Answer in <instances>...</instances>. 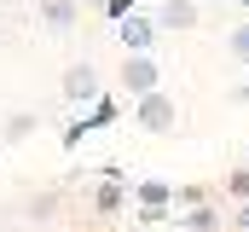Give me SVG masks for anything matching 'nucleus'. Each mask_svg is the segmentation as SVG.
Listing matches in <instances>:
<instances>
[{
    "label": "nucleus",
    "mask_w": 249,
    "mask_h": 232,
    "mask_svg": "<svg viewBox=\"0 0 249 232\" xmlns=\"http://www.w3.org/2000/svg\"><path fill=\"white\" fill-rule=\"evenodd\" d=\"M151 18H157V29H162V35H186V29L203 23V6H197V0H157V6H151Z\"/></svg>",
    "instance_id": "20e7f679"
},
{
    "label": "nucleus",
    "mask_w": 249,
    "mask_h": 232,
    "mask_svg": "<svg viewBox=\"0 0 249 232\" xmlns=\"http://www.w3.org/2000/svg\"><path fill=\"white\" fill-rule=\"evenodd\" d=\"M133 122L145 128V134H174L180 128V99L162 87V93H145V99H133Z\"/></svg>",
    "instance_id": "7ed1b4c3"
},
{
    "label": "nucleus",
    "mask_w": 249,
    "mask_h": 232,
    "mask_svg": "<svg viewBox=\"0 0 249 232\" xmlns=\"http://www.w3.org/2000/svg\"><path fill=\"white\" fill-rule=\"evenodd\" d=\"M127 197H133V192H127V180H116V174H110V180H99V186H93V215H99V221H116Z\"/></svg>",
    "instance_id": "423d86ee"
},
{
    "label": "nucleus",
    "mask_w": 249,
    "mask_h": 232,
    "mask_svg": "<svg viewBox=\"0 0 249 232\" xmlns=\"http://www.w3.org/2000/svg\"><path fill=\"white\" fill-rule=\"evenodd\" d=\"M226 53H232V58L249 70V18H238V23L226 29Z\"/></svg>",
    "instance_id": "9d476101"
},
{
    "label": "nucleus",
    "mask_w": 249,
    "mask_h": 232,
    "mask_svg": "<svg viewBox=\"0 0 249 232\" xmlns=\"http://www.w3.org/2000/svg\"><path fill=\"white\" fill-rule=\"evenodd\" d=\"M127 192H133V203H145V209H168V203H180V186H168V180H133Z\"/></svg>",
    "instance_id": "1a4fd4ad"
},
{
    "label": "nucleus",
    "mask_w": 249,
    "mask_h": 232,
    "mask_svg": "<svg viewBox=\"0 0 249 232\" xmlns=\"http://www.w3.org/2000/svg\"><path fill=\"white\" fill-rule=\"evenodd\" d=\"M105 122H116V99H110V93H105V99L93 105V116H87L81 128H105ZM81 128H75V134H81ZM75 134H70V139H75Z\"/></svg>",
    "instance_id": "f8f14e48"
},
{
    "label": "nucleus",
    "mask_w": 249,
    "mask_h": 232,
    "mask_svg": "<svg viewBox=\"0 0 249 232\" xmlns=\"http://www.w3.org/2000/svg\"><path fill=\"white\" fill-rule=\"evenodd\" d=\"M116 87H122L127 99L162 93V58H157V53H122V64H116Z\"/></svg>",
    "instance_id": "f257e3e1"
},
{
    "label": "nucleus",
    "mask_w": 249,
    "mask_h": 232,
    "mask_svg": "<svg viewBox=\"0 0 249 232\" xmlns=\"http://www.w3.org/2000/svg\"><path fill=\"white\" fill-rule=\"evenodd\" d=\"M0 145H6V139H0Z\"/></svg>",
    "instance_id": "2eb2a0df"
},
{
    "label": "nucleus",
    "mask_w": 249,
    "mask_h": 232,
    "mask_svg": "<svg viewBox=\"0 0 249 232\" xmlns=\"http://www.w3.org/2000/svg\"><path fill=\"white\" fill-rule=\"evenodd\" d=\"M58 93H64V105H99V99H105V70H99L93 58H75V64L64 70Z\"/></svg>",
    "instance_id": "f03ea898"
},
{
    "label": "nucleus",
    "mask_w": 249,
    "mask_h": 232,
    "mask_svg": "<svg viewBox=\"0 0 249 232\" xmlns=\"http://www.w3.org/2000/svg\"><path fill=\"white\" fill-rule=\"evenodd\" d=\"M41 29L64 41V35H75V0H41Z\"/></svg>",
    "instance_id": "0eeeda50"
},
{
    "label": "nucleus",
    "mask_w": 249,
    "mask_h": 232,
    "mask_svg": "<svg viewBox=\"0 0 249 232\" xmlns=\"http://www.w3.org/2000/svg\"><path fill=\"white\" fill-rule=\"evenodd\" d=\"M174 227H180V232H220V227H226V215L203 197V203H191V209H180V215H174Z\"/></svg>",
    "instance_id": "6e6552de"
},
{
    "label": "nucleus",
    "mask_w": 249,
    "mask_h": 232,
    "mask_svg": "<svg viewBox=\"0 0 249 232\" xmlns=\"http://www.w3.org/2000/svg\"><path fill=\"white\" fill-rule=\"evenodd\" d=\"M35 128H41V122H35V116H29V111H12V116H6V122H0V139H29Z\"/></svg>",
    "instance_id": "9b49d317"
},
{
    "label": "nucleus",
    "mask_w": 249,
    "mask_h": 232,
    "mask_svg": "<svg viewBox=\"0 0 249 232\" xmlns=\"http://www.w3.org/2000/svg\"><path fill=\"white\" fill-rule=\"evenodd\" d=\"M226 197H238V203L249 197V169H232V174H226Z\"/></svg>",
    "instance_id": "ddd939ff"
},
{
    "label": "nucleus",
    "mask_w": 249,
    "mask_h": 232,
    "mask_svg": "<svg viewBox=\"0 0 249 232\" xmlns=\"http://www.w3.org/2000/svg\"><path fill=\"white\" fill-rule=\"evenodd\" d=\"M116 41H122V53H157L162 29H157V18H151V12H133V18L116 23Z\"/></svg>",
    "instance_id": "39448f33"
},
{
    "label": "nucleus",
    "mask_w": 249,
    "mask_h": 232,
    "mask_svg": "<svg viewBox=\"0 0 249 232\" xmlns=\"http://www.w3.org/2000/svg\"><path fill=\"white\" fill-rule=\"evenodd\" d=\"M232 232H249V197L238 203V215H232Z\"/></svg>",
    "instance_id": "4468645a"
}]
</instances>
